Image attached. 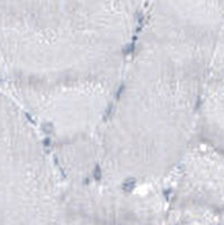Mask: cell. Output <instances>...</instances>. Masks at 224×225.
<instances>
[{
	"instance_id": "cell-1",
	"label": "cell",
	"mask_w": 224,
	"mask_h": 225,
	"mask_svg": "<svg viewBox=\"0 0 224 225\" xmlns=\"http://www.w3.org/2000/svg\"><path fill=\"white\" fill-rule=\"evenodd\" d=\"M19 188L15 123L9 108L0 99V223L18 215Z\"/></svg>"
}]
</instances>
